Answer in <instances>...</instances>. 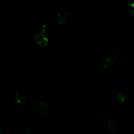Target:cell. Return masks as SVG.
Wrapping results in <instances>:
<instances>
[{"instance_id": "cell-7", "label": "cell", "mask_w": 134, "mask_h": 134, "mask_svg": "<svg viewBox=\"0 0 134 134\" xmlns=\"http://www.w3.org/2000/svg\"><path fill=\"white\" fill-rule=\"evenodd\" d=\"M114 97L115 101L118 103H123L126 99V95L121 92H117L115 93Z\"/></svg>"}, {"instance_id": "cell-5", "label": "cell", "mask_w": 134, "mask_h": 134, "mask_svg": "<svg viewBox=\"0 0 134 134\" xmlns=\"http://www.w3.org/2000/svg\"><path fill=\"white\" fill-rule=\"evenodd\" d=\"M115 62L116 61H114L111 57L107 55L102 60L101 64L103 68L106 70H109L114 66Z\"/></svg>"}, {"instance_id": "cell-6", "label": "cell", "mask_w": 134, "mask_h": 134, "mask_svg": "<svg viewBox=\"0 0 134 134\" xmlns=\"http://www.w3.org/2000/svg\"><path fill=\"white\" fill-rule=\"evenodd\" d=\"M107 127L110 131L116 132L119 129L120 125L117 120L111 119L108 121Z\"/></svg>"}, {"instance_id": "cell-11", "label": "cell", "mask_w": 134, "mask_h": 134, "mask_svg": "<svg viewBox=\"0 0 134 134\" xmlns=\"http://www.w3.org/2000/svg\"><path fill=\"white\" fill-rule=\"evenodd\" d=\"M46 28H47L46 25H41V26H40V33L44 34V32H45V31H46Z\"/></svg>"}, {"instance_id": "cell-4", "label": "cell", "mask_w": 134, "mask_h": 134, "mask_svg": "<svg viewBox=\"0 0 134 134\" xmlns=\"http://www.w3.org/2000/svg\"><path fill=\"white\" fill-rule=\"evenodd\" d=\"M35 40L37 44L41 47H45L48 44V38L43 34H37L35 36Z\"/></svg>"}, {"instance_id": "cell-1", "label": "cell", "mask_w": 134, "mask_h": 134, "mask_svg": "<svg viewBox=\"0 0 134 134\" xmlns=\"http://www.w3.org/2000/svg\"><path fill=\"white\" fill-rule=\"evenodd\" d=\"M32 110L34 114L38 117L46 115L48 111V105L43 102H38L35 103L32 106Z\"/></svg>"}, {"instance_id": "cell-13", "label": "cell", "mask_w": 134, "mask_h": 134, "mask_svg": "<svg viewBox=\"0 0 134 134\" xmlns=\"http://www.w3.org/2000/svg\"><path fill=\"white\" fill-rule=\"evenodd\" d=\"M131 130L133 133H134V120L132 122L131 125Z\"/></svg>"}, {"instance_id": "cell-3", "label": "cell", "mask_w": 134, "mask_h": 134, "mask_svg": "<svg viewBox=\"0 0 134 134\" xmlns=\"http://www.w3.org/2000/svg\"><path fill=\"white\" fill-rule=\"evenodd\" d=\"M55 20L59 25H63L66 23L69 19L68 13L64 10L58 11L55 14Z\"/></svg>"}, {"instance_id": "cell-12", "label": "cell", "mask_w": 134, "mask_h": 134, "mask_svg": "<svg viewBox=\"0 0 134 134\" xmlns=\"http://www.w3.org/2000/svg\"><path fill=\"white\" fill-rule=\"evenodd\" d=\"M130 17L132 21L134 22V9L131 10L130 14Z\"/></svg>"}, {"instance_id": "cell-2", "label": "cell", "mask_w": 134, "mask_h": 134, "mask_svg": "<svg viewBox=\"0 0 134 134\" xmlns=\"http://www.w3.org/2000/svg\"><path fill=\"white\" fill-rule=\"evenodd\" d=\"M13 91L15 92V100L18 104L24 103L27 99V95L22 88L17 84H15L13 87Z\"/></svg>"}, {"instance_id": "cell-14", "label": "cell", "mask_w": 134, "mask_h": 134, "mask_svg": "<svg viewBox=\"0 0 134 134\" xmlns=\"http://www.w3.org/2000/svg\"><path fill=\"white\" fill-rule=\"evenodd\" d=\"M0 134H4V132L2 129H0Z\"/></svg>"}, {"instance_id": "cell-8", "label": "cell", "mask_w": 134, "mask_h": 134, "mask_svg": "<svg viewBox=\"0 0 134 134\" xmlns=\"http://www.w3.org/2000/svg\"><path fill=\"white\" fill-rule=\"evenodd\" d=\"M110 57H111L114 61H116L119 59H120L122 57V53L119 50H115L111 51L108 55Z\"/></svg>"}, {"instance_id": "cell-9", "label": "cell", "mask_w": 134, "mask_h": 134, "mask_svg": "<svg viewBox=\"0 0 134 134\" xmlns=\"http://www.w3.org/2000/svg\"><path fill=\"white\" fill-rule=\"evenodd\" d=\"M124 3L127 8L131 10L134 9V0H126Z\"/></svg>"}, {"instance_id": "cell-10", "label": "cell", "mask_w": 134, "mask_h": 134, "mask_svg": "<svg viewBox=\"0 0 134 134\" xmlns=\"http://www.w3.org/2000/svg\"><path fill=\"white\" fill-rule=\"evenodd\" d=\"M22 134H36V133L33 129L31 128H26L23 130Z\"/></svg>"}]
</instances>
